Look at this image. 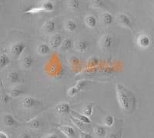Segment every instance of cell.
I'll list each match as a JSON object with an SVG mask.
<instances>
[{"instance_id": "obj_1", "label": "cell", "mask_w": 154, "mask_h": 138, "mask_svg": "<svg viewBox=\"0 0 154 138\" xmlns=\"http://www.w3.org/2000/svg\"><path fill=\"white\" fill-rule=\"evenodd\" d=\"M116 97L121 110L127 113H132L136 107V97L134 94L122 84L116 85Z\"/></svg>"}, {"instance_id": "obj_2", "label": "cell", "mask_w": 154, "mask_h": 138, "mask_svg": "<svg viewBox=\"0 0 154 138\" xmlns=\"http://www.w3.org/2000/svg\"><path fill=\"white\" fill-rule=\"evenodd\" d=\"M54 9L55 5L53 2H51L49 0H43L35 6H32L30 9H27L26 12L30 13V14H35V13H38L41 12H53Z\"/></svg>"}, {"instance_id": "obj_3", "label": "cell", "mask_w": 154, "mask_h": 138, "mask_svg": "<svg viewBox=\"0 0 154 138\" xmlns=\"http://www.w3.org/2000/svg\"><path fill=\"white\" fill-rule=\"evenodd\" d=\"M114 45V37L112 34H103L98 41V46L103 51H109Z\"/></svg>"}, {"instance_id": "obj_4", "label": "cell", "mask_w": 154, "mask_h": 138, "mask_svg": "<svg viewBox=\"0 0 154 138\" xmlns=\"http://www.w3.org/2000/svg\"><path fill=\"white\" fill-rule=\"evenodd\" d=\"M26 49V44L23 41H17L13 43L9 48V53L12 58L18 59L22 57Z\"/></svg>"}, {"instance_id": "obj_5", "label": "cell", "mask_w": 154, "mask_h": 138, "mask_svg": "<svg viewBox=\"0 0 154 138\" xmlns=\"http://www.w3.org/2000/svg\"><path fill=\"white\" fill-rule=\"evenodd\" d=\"M116 21L120 27L130 30L131 32L133 31V23L130 16L124 12H119L116 16Z\"/></svg>"}, {"instance_id": "obj_6", "label": "cell", "mask_w": 154, "mask_h": 138, "mask_svg": "<svg viewBox=\"0 0 154 138\" xmlns=\"http://www.w3.org/2000/svg\"><path fill=\"white\" fill-rule=\"evenodd\" d=\"M41 101L32 96H25L22 100V106L26 110H31V109L36 108L37 106H40Z\"/></svg>"}, {"instance_id": "obj_7", "label": "cell", "mask_w": 154, "mask_h": 138, "mask_svg": "<svg viewBox=\"0 0 154 138\" xmlns=\"http://www.w3.org/2000/svg\"><path fill=\"white\" fill-rule=\"evenodd\" d=\"M137 44L140 49H147L152 44L151 37L146 34H140L137 37Z\"/></svg>"}, {"instance_id": "obj_8", "label": "cell", "mask_w": 154, "mask_h": 138, "mask_svg": "<svg viewBox=\"0 0 154 138\" xmlns=\"http://www.w3.org/2000/svg\"><path fill=\"white\" fill-rule=\"evenodd\" d=\"M63 41H64V39H63V37L61 34H55V35H53V37H51L50 40H49V46H50L51 49H60L62 44H63Z\"/></svg>"}, {"instance_id": "obj_9", "label": "cell", "mask_w": 154, "mask_h": 138, "mask_svg": "<svg viewBox=\"0 0 154 138\" xmlns=\"http://www.w3.org/2000/svg\"><path fill=\"white\" fill-rule=\"evenodd\" d=\"M56 111L57 113L60 115H68L71 112V106L68 103L66 102H62V103H58L56 106Z\"/></svg>"}, {"instance_id": "obj_10", "label": "cell", "mask_w": 154, "mask_h": 138, "mask_svg": "<svg viewBox=\"0 0 154 138\" xmlns=\"http://www.w3.org/2000/svg\"><path fill=\"white\" fill-rule=\"evenodd\" d=\"M33 63V58L29 54L24 55L20 59V65L25 70H30L32 67Z\"/></svg>"}, {"instance_id": "obj_11", "label": "cell", "mask_w": 154, "mask_h": 138, "mask_svg": "<svg viewBox=\"0 0 154 138\" xmlns=\"http://www.w3.org/2000/svg\"><path fill=\"white\" fill-rule=\"evenodd\" d=\"M73 48H75V50L78 53L84 54L88 51L89 44H88L87 41L79 40V41H76L74 42Z\"/></svg>"}, {"instance_id": "obj_12", "label": "cell", "mask_w": 154, "mask_h": 138, "mask_svg": "<svg viewBox=\"0 0 154 138\" xmlns=\"http://www.w3.org/2000/svg\"><path fill=\"white\" fill-rule=\"evenodd\" d=\"M6 80L11 85H18L21 80L20 74L16 71H12L8 73L7 76H6Z\"/></svg>"}, {"instance_id": "obj_13", "label": "cell", "mask_w": 154, "mask_h": 138, "mask_svg": "<svg viewBox=\"0 0 154 138\" xmlns=\"http://www.w3.org/2000/svg\"><path fill=\"white\" fill-rule=\"evenodd\" d=\"M58 128L67 138H74L76 134L75 129L71 126H65L64 125V126H60Z\"/></svg>"}, {"instance_id": "obj_14", "label": "cell", "mask_w": 154, "mask_h": 138, "mask_svg": "<svg viewBox=\"0 0 154 138\" xmlns=\"http://www.w3.org/2000/svg\"><path fill=\"white\" fill-rule=\"evenodd\" d=\"M42 30H43L44 33H46V34H53V33H54L56 30V22L53 20H47V21L45 22V23L43 24Z\"/></svg>"}, {"instance_id": "obj_15", "label": "cell", "mask_w": 154, "mask_h": 138, "mask_svg": "<svg viewBox=\"0 0 154 138\" xmlns=\"http://www.w3.org/2000/svg\"><path fill=\"white\" fill-rule=\"evenodd\" d=\"M37 53L40 56L42 57H46L50 54L51 52V48L49 45L46 44L45 43H42V44H39L37 46L36 48Z\"/></svg>"}, {"instance_id": "obj_16", "label": "cell", "mask_w": 154, "mask_h": 138, "mask_svg": "<svg viewBox=\"0 0 154 138\" xmlns=\"http://www.w3.org/2000/svg\"><path fill=\"white\" fill-rule=\"evenodd\" d=\"M2 121H3V123L5 124V126H9V127H12V126H15L16 123H17L14 117L10 113L4 114L3 117H2Z\"/></svg>"}, {"instance_id": "obj_17", "label": "cell", "mask_w": 154, "mask_h": 138, "mask_svg": "<svg viewBox=\"0 0 154 138\" xmlns=\"http://www.w3.org/2000/svg\"><path fill=\"white\" fill-rule=\"evenodd\" d=\"M84 23L86 27L93 29L97 26V19L93 15H87L84 19Z\"/></svg>"}, {"instance_id": "obj_18", "label": "cell", "mask_w": 154, "mask_h": 138, "mask_svg": "<svg viewBox=\"0 0 154 138\" xmlns=\"http://www.w3.org/2000/svg\"><path fill=\"white\" fill-rule=\"evenodd\" d=\"M70 118H71V121H72V123H73L79 130L83 131V132H87L88 128L87 126H86V125H88V124L82 122V121H80L79 120H78V119L75 118V117H73L72 116H70Z\"/></svg>"}, {"instance_id": "obj_19", "label": "cell", "mask_w": 154, "mask_h": 138, "mask_svg": "<svg viewBox=\"0 0 154 138\" xmlns=\"http://www.w3.org/2000/svg\"><path fill=\"white\" fill-rule=\"evenodd\" d=\"M10 58L5 53H1L0 54V68L3 70L5 67H7L10 64Z\"/></svg>"}, {"instance_id": "obj_20", "label": "cell", "mask_w": 154, "mask_h": 138, "mask_svg": "<svg viewBox=\"0 0 154 138\" xmlns=\"http://www.w3.org/2000/svg\"><path fill=\"white\" fill-rule=\"evenodd\" d=\"M93 133L98 137L105 138L106 136V129L103 126H96L93 129Z\"/></svg>"}, {"instance_id": "obj_21", "label": "cell", "mask_w": 154, "mask_h": 138, "mask_svg": "<svg viewBox=\"0 0 154 138\" xmlns=\"http://www.w3.org/2000/svg\"><path fill=\"white\" fill-rule=\"evenodd\" d=\"M74 43L72 42V41L70 38H66L63 41V44H62L61 47L60 48V50L61 51H69L71 48L73 47Z\"/></svg>"}, {"instance_id": "obj_22", "label": "cell", "mask_w": 154, "mask_h": 138, "mask_svg": "<svg viewBox=\"0 0 154 138\" xmlns=\"http://www.w3.org/2000/svg\"><path fill=\"white\" fill-rule=\"evenodd\" d=\"M114 21V17L109 12H105L102 16V22L106 26H109L112 24Z\"/></svg>"}, {"instance_id": "obj_23", "label": "cell", "mask_w": 154, "mask_h": 138, "mask_svg": "<svg viewBox=\"0 0 154 138\" xmlns=\"http://www.w3.org/2000/svg\"><path fill=\"white\" fill-rule=\"evenodd\" d=\"M77 28V24L74 20H68L65 23V29L66 31L70 33L75 32Z\"/></svg>"}, {"instance_id": "obj_24", "label": "cell", "mask_w": 154, "mask_h": 138, "mask_svg": "<svg viewBox=\"0 0 154 138\" xmlns=\"http://www.w3.org/2000/svg\"><path fill=\"white\" fill-rule=\"evenodd\" d=\"M72 117H75V118H76V119H78V120H79L82 121V122L88 124V125L91 124V120H90L89 117H86V116L84 115V114L77 113L76 112L72 111Z\"/></svg>"}, {"instance_id": "obj_25", "label": "cell", "mask_w": 154, "mask_h": 138, "mask_svg": "<svg viewBox=\"0 0 154 138\" xmlns=\"http://www.w3.org/2000/svg\"><path fill=\"white\" fill-rule=\"evenodd\" d=\"M68 6L72 11H79L80 9V2L79 0H69Z\"/></svg>"}, {"instance_id": "obj_26", "label": "cell", "mask_w": 154, "mask_h": 138, "mask_svg": "<svg viewBox=\"0 0 154 138\" xmlns=\"http://www.w3.org/2000/svg\"><path fill=\"white\" fill-rule=\"evenodd\" d=\"M90 5L93 9H103L106 6L105 2L103 0H91L90 1Z\"/></svg>"}, {"instance_id": "obj_27", "label": "cell", "mask_w": 154, "mask_h": 138, "mask_svg": "<svg viewBox=\"0 0 154 138\" xmlns=\"http://www.w3.org/2000/svg\"><path fill=\"white\" fill-rule=\"evenodd\" d=\"M24 94V91L19 87H15L9 92V96L12 98H19Z\"/></svg>"}, {"instance_id": "obj_28", "label": "cell", "mask_w": 154, "mask_h": 138, "mask_svg": "<svg viewBox=\"0 0 154 138\" xmlns=\"http://www.w3.org/2000/svg\"><path fill=\"white\" fill-rule=\"evenodd\" d=\"M28 125L29 126L30 128H32V129L37 130L40 127L41 123L40 121H39V120H38V119H33V120L29 121Z\"/></svg>"}, {"instance_id": "obj_29", "label": "cell", "mask_w": 154, "mask_h": 138, "mask_svg": "<svg viewBox=\"0 0 154 138\" xmlns=\"http://www.w3.org/2000/svg\"><path fill=\"white\" fill-rule=\"evenodd\" d=\"M114 122H115V119L111 115L106 116L104 119V125L107 127H111V126H113Z\"/></svg>"}, {"instance_id": "obj_30", "label": "cell", "mask_w": 154, "mask_h": 138, "mask_svg": "<svg viewBox=\"0 0 154 138\" xmlns=\"http://www.w3.org/2000/svg\"><path fill=\"white\" fill-rule=\"evenodd\" d=\"M93 112V104L89 103V104H88L87 106L85 107V109L83 110V111H82V113H83L82 114H84V115H86V117H89L92 116Z\"/></svg>"}, {"instance_id": "obj_31", "label": "cell", "mask_w": 154, "mask_h": 138, "mask_svg": "<svg viewBox=\"0 0 154 138\" xmlns=\"http://www.w3.org/2000/svg\"><path fill=\"white\" fill-rule=\"evenodd\" d=\"M79 91H80V89H79L76 85L70 87L69 89L67 90V96H69V97H73V96H75Z\"/></svg>"}, {"instance_id": "obj_32", "label": "cell", "mask_w": 154, "mask_h": 138, "mask_svg": "<svg viewBox=\"0 0 154 138\" xmlns=\"http://www.w3.org/2000/svg\"><path fill=\"white\" fill-rule=\"evenodd\" d=\"M9 96L6 94H2L1 96V103H4V104H6V103H9Z\"/></svg>"}, {"instance_id": "obj_33", "label": "cell", "mask_w": 154, "mask_h": 138, "mask_svg": "<svg viewBox=\"0 0 154 138\" xmlns=\"http://www.w3.org/2000/svg\"><path fill=\"white\" fill-rule=\"evenodd\" d=\"M79 138H93L92 136L89 133H88L87 132H83V131L80 130V133H79Z\"/></svg>"}, {"instance_id": "obj_34", "label": "cell", "mask_w": 154, "mask_h": 138, "mask_svg": "<svg viewBox=\"0 0 154 138\" xmlns=\"http://www.w3.org/2000/svg\"><path fill=\"white\" fill-rule=\"evenodd\" d=\"M19 138H32V137H31V136L29 134V133H20V134H19Z\"/></svg>"}, {"instance_id": "obj_35", "label": "cell", "mask_w": 154, "mask_h": 138, "mask_svg": "<svg viewBox=\"0 0 154 138\" xmlns=\"http://www.w3.org/2000/svg\"><path fill=\"white\" fill-rule=\"evenodd\" d=\"M44 138H58V136L55 133H49V134L44 136Z\"/></svg>"}, {"instance_id": "obj_36", "label": "cell", "mask_w": 154, "mask_h": 138, "mask_svg": "<svg viewBox=\"0 0 154 138\" xmlns=\"http://www.w3.org/2000/svg\"><path fill=\"white\" fill-rule=\"evenodd\" d=\"M105 138H118V136L115 133H109V134L106 135Z\"/></svg>"}, {"instance_id": "obj_37", "label": "cell", "mask_w": 154, "mask_h": 138, "mask_svg": "<svg viewBox=\"0 0 154 138\" xmlns=\"http://www.w3.org/2000/svg\"><path fill=\"white\" fill-rule=\"evenodd\" d=\"M0 138H9V136L6 133H4L3 131H1L0 132Z\"/></svg>"}]
</instances>
